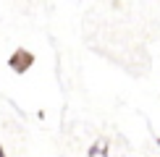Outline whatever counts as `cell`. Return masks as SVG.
I'll use <instances>...</instances> for the list:
<instances>
[{
  "label": "cell",
  "instance_id": "obj_1",
  "mask_svg": "<svg viewBox=\"0 0 160 157\" xmlns=\"http://www.w3.org/2000/svg\"><path fill=\"white\" fill-rule=\"evenodd\" d=\"M34 52L32 50H24V47H18V50H13L11 52V58H8V68L13 71V74H26V71L34 65Z\"/></svg>",
  "mask_w": 160,
  "mask_h": 157
},
{
  "label": "cell",
  "instance_id": "obj_2",
  "mask_svg": "<svg viewBox=\"0 0 160 157\" xmlns=\"http://www.w3.org/2000/svg\"><path fill=\"white\" fill-rule=\"evenodd\" d=\"M87 155H89V157H108V139H100V141H95V144H92V147H89V152H87Z\"/></svg>",
  "mask_w": 160,
  "mask_h": 157
},
{
  "label": "cell",
  "instance_id": "obj_3",
  "mask_svg": "<svg viewBox=\"0 0 160 157\" xmlns=\"http://www.w3.org/2000/svg\"><path fill=\"white\" fill-rule=\"evenodd\" d=\"M0 157H5V149H3V147H0Z\"/></svg>",
  "mask_w": 160,
  "mask_h": 157
},
{
  "label": "cell",
  "instance_id": "obj_4",
  "mask_svg": "<svg viewBox=\"0 0 160 157\" xmlns=\"http://www.w3.org/2000/svg\"><path fill=\"white\" fill-rule=\"evenodd\" d=\"M158 147H160V139H158Z\"/></svg>",
  "mask_w": 160,
  "mask_h": 157
}]
</instances>
